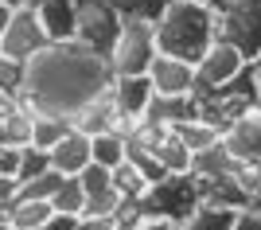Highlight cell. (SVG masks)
I'll list each match as a JSON object with an SVG mask.
<instances>
[{"instance_id": "5", "label": "cell", "mask_w": 261, "mask_h": 230, "mask_svg": "<svg viewBox=\"0 0 261 230\" xmlns=\"http://www.w3.org/2000/svg\"><path fill=\"white\" fill-rule=\"evenodd\" d=\"M141 203H144V215H148V219H164V222H172V226H184V222L203 207L199 180L195 175H168V180L148 187V195H144Z\"/></svg>"}, {"instance_id": "17", "label": "cell", "mask_w": 261, "mask_h": 230, "mask_svg": "<svg viewBox=\"0 0 261 230\" xmlns=\"http://www.w3.org/2000/svg\"><path fill=\"white\" fill-rule=\"evenodd\" d=\"M144 121H148V125H168V129L187 125V121H199V98L195 94H187V98H164V94H156V98L148 101Z\"/></svg>"}, {"instance_id": "18", "label": "cell", "mask_w": 261, "mask_h": 230, "mask_svg": "<svg viewBox=\"0 0 261 230\" xmlns=\"http://www.w3.org/2000/svg\"><path fill=\"white\" fill-rule=\"evenodd\" d=\"M55 219L51 199H16L8 211H4V222L12 230H39Z\"/></svg>"}, {"instance_id": "31", "label": "cell", "mask_w": 261, "mask_h": 230, "mask_svg": "<svg viewBox=\"0 0 261 230\" xmlns=\"http://www.w3.org/2000/svg\"><path fill=\"white\" fill-rule=\"evenodd\" d=\"M106 4H113L121 16H137V20H160L164 8H168L172 0H106Z\"/></svg>"}, {"instance_id": "4", "label": "cell", "mask_w": 261, "mask_h": 230, "mask_svg": "<svg viewBox=\"0 0 261 230\" xmlns=\"http://www.w3.org/2000/svg\"><path fill=\"white\" fill-rule=\"evenodd\" d=\"M211 12L218 39L234 43L253 63L261 55V0H211Z\"/></svg>"}, {"instance_id": "19", "label": "cell", "mask_w": 261, "mask_h": 230, "mask_svg": "<svg viewBox=\"0 0 261 230\" xmlns=\"http://www.w3.org/2000/svg\"><path fill=\"white\" fill-rule=\"evenodd\" d=\"M28 144H35V113L20 106L8 121H0V148H28Z\"/></svg>"}, {"instance_id": "23", "label": "cell", "mask_w": 261, "mask_h": 230, "mask_svg": "<svg viewBox=\"0 0 261 230\" xmlns=\"http://www.w3.org/2000/svg\"><path fill=\"white\" fill-rule=\"evenodd\" d=\"M125 160H129V141H125L121 133H101V137H94V164L121 168Z\"/></svg>"}, {"instance_id": "24", "label": "cell", "mask_w": 261, "mask_h": 230, "mask_svg": "<svg viewBox=\"0 0 261 230\" xmlns=\"http://www.w3.org/2000/svg\"><path fill=\"white\" fill-rule=\"evenodd\" d=\"M238 226V211H222V207H199L184 226L175 230H234Z\"/></svg>"}, {"instance_id": "41", "label": "cell", "mask_w": 261, "mask_h": 230, "mask_svg": "<svg viewBox=\"0 0 261 230\" xmlns=\"http://www.w3.org/2000/svg\"><path fill=\"white\" fill-rule=\"evenodd\" d=\"M0 4H8V8H28L32 0H0Z\"/></svg>"}, {"instance_id": "38", "label": "cell", "mask_w": 261, "mask_h": 230, "mask_svg": "<svg viewBox=\"0 0 261 230\" xmlns=\"http://www.w3.org/2000/svg\"><path fill=\"white\" fill-rule=\"evenodd\" d=\"M12 12H16V8L0 4V43H4V32H8V23H12Z\"/></svg>"}, {"instance_id": "43", "label": "cell", "mask_w": 261, "mask_h": 230, "mask_svg": "<svg viewBox=\"0 0 261 230\" xmlns=\"http://www.w3.org/2000/svg\"><path fill=\"white\" fill-rule=\"evenodd\" d=\"M0 230H12V226H8V222H4V219H0Z\"/></svg>"}, {"instance_id": "13", "label": "cell", "mask_w": 261, "mask_h": 230, "mask_svg": "<svg viewBox=\"0 0 261 230\" xmlns=\"http://www.w3.org/2000/svg\"><path fill=\"white\" fill-rule=\"evenodd\" d=\"M222 144L230 148V156H238L246 164H261V106L246 113L238 125H230L222 133Z\"/></svg>"}, {"instance_id": "25", "label": "cell", "mask_w": 261, "mask_h": 230, "mask_svg": "<svg viewBox=\"0 0 261 230\" xmlns=\"http://www.w3.org/2000/svg\"><path fill=\"white\" fill-rule=\"evenodd\" d=\"M74 129L66 117H51V113H35V148H43V152H51L55 144L63 141L66 133Z\"/></svg>"}, {"instance_id": "9", "label": "cell", "mask_w": 261, "mask_h": 230, "mask_svg": "<svg viewBox=\"0 0 261 230\" xmlns=\"http://www.w3.org/2000/svg\"><path fill=\"white\" fill-rule=\"evenodd\" d=\"M246 66H250V59L242 55L234 43L215 39V47L195 63V98H203V94H211V90H218V86H226V82H234L238 74H246Z\"/></svg>"}, {"instance_id": "2", "label": "cell", "mask_w": 261, "mask_h": 230, "mask_svg": "<svg viewBox=\"0 0 261 230\" xmlns=\"http://www.w3.org/2000/svg\"><path fill=\"white\" fill-rule=\"evenodd\" d=\"M215 39H218L215 12H211V4H199V0H172L164 8V16L156 20V47H160V55L184 59L191 66L215 47Z\"/></svg>"}, {"instance_id": "21", "label": "cell", "mask_w": 261, "mask_h": 230, "mask_svg": "<svg viewBox=\"0 0 261 230\" xmlns=\"http://www.w3.org/2000/svg\"><path fill=\"white\" fill-rule=\"evenodd\" d=\"M156 156H160V164H164V172H168V175H191L195 156H191V148L175 137V129H172V137H168L164 144H156Z\"/></svg>"}, {"instance_id": "27", "label": "cell", "mask_w": 261, "mask_h": 230, "mask_svg": "<svg viewBox=\"0 0 261 230\" xmlns=\"http://www.w3.org/2000/svg\"><path fill=\"white\" fill-rule=\"evenodd\" d=\"M129 164H133V168H141L148 184H160V180H168V172H164V164H160V156H156L148 144H141V141H129Z\"/></svg>"}, {"instance_id": "14", "label": "cell", "mask_w": 261, "mask_h": 230, "mask_svg": "<svg viewBox=\"0 0 261 230\" xmlns=\"http://www.w3.org/2000/svg\"><path fill=\"white\" fill-rule=\"evenodd\" d=\"M90 164H94V137H86V133H78V129H70L51 148V168L63 172V175H78Z\"/></svg>"}, {"instance_id": "28", "label": "cell", "mask_w": 261, "mask_h": 230, "mask_svg": "<svg viewBox=\"0 0 261 230\" xmlns=\"http://www.w3.org/2000/svg\"><path fill=\"white\" fill-rule=\"evenodd\" d=\"M66 175L63 172H43V175H35V180H28V184H20V191H16V199H55V191L63 187Z\"/></svg>"}, {"instance_id": "1", "label": "cell", "mask_w": 261, "mask_h": 230, "mask_svg": "<svg viewBox=\"0 0 261 230\" xmlns=\"http://www.w3.org/2000/svg\"><path fill=\"white\" fill-rule=\"evenodd\" d=\"M109 86H113L109 59L70 39V43H51L43 55L28 63V86L20 101L28 113H51V117L74 121V113L98 94H106Z\"/></svg>"}, {"instance_id": "6", "label": "cell", "mask_w": 261, "mask_h": 230, "mask_svg": "<svg viewBox=\"0 0 261 230\" xmlns=\"http://www.w3.org/2000/svg\"><path fill=\"white\" fill-rule=\"evenodd\" d=\"M160 55L156 47V20H137V16H125V32H121L109 66H113V78L125 74H148Z\"/></svg>"}, {"instance_id": "44", "label": "cell", "mask_w": 261, "mask_h": 230, "mask_svg": "<svg viewBox=\"0 0 261 230\" xmlns=\"http://www.w3.org/2000/svg\"><path fill=\"white\" fill-rule=\"evenodd\" d=\"M39 4H43V0H32V8H39Z\"/></svg>"}, {"instance_id": "39", "label": "cell", "mask_w": 261, "mask_h": 230, "mask_svg": "<svg viewBox=\"0 0 261 230\" xmlns=\"http://www.w3.org/2000/svg\"><path fill=\"white\" fill-rule=\"evenodd\" d=\"M137 230H175V226H172V222H164V219H144Z\"/></svg>"}, {"instance_id": "30", "label": "cell", "mask_w": 261, "mask_h": 230, "mask_svg": "<svg viewBox=\"0 0 261 230\" xmlns=\"http://www.w3.org/2000/svg\"><path fill=\"white\" fill-rule=\"evenodd\" d=\"M23 86H28V63H16V59L0 55V94L23 98Z\"/></svg>"}, {"instance_id": "20", "label": "cell", "mask_w": 261, "mask_h": 230, "mask_svg": "<svg viewBox=\"0 0 261 230\" xmlns=\"http://www.w3.org/2000/svg\"><path fill=\"white\" fill-rule=\"evenodd\" d=\"M51 207H55V215H66V219H82L86 215V187H82L78 175H66L63 180V187L51 199Z\"/></svg>"}, {"instance_id": "45", "label": "cell", "mask_w": 261, "mask_h": 230, "mask_svg": "<svg viewBox=\"0 0 261 230\" xmlns=\"http://www.w3.org/2000/svg\"><path fill=\"white\" fill-rule=\"evenodd\" d=\"M199 4H211V0H199Z\"/></svg>"}, {"instance_id": "34", "label": "cell", "mask_w": 261, "mask_h": 230, "mask_svg": "<svg viewBox=\"0 0 261 230\" xmlns=\"http://www.w3.org/2000/svg\"><path fill=\"white\" fill-rule=\"evenodd\" d=\"M74 230H117V226H113V219H90V215H82L74 222Z\"/></svg>"}, {"instance_id": "7", "label": "cell", "mask_w": 261, "mask_h": 230, "mask_svg": "<svg viewBox=\"0 0 261 230\" xmlns=\"http://www.w3.org/2000/svg\"><path fill=\"white\" fill-rule=\"evenodd\" d=\"M121 32H125V16H121L113 4L106 0H82V12H78V43L90 47L94 55L109 59L113 47H117Z\"/></svg>"}, {"instance_id": "35", "label": "cell", "mask_w": 261, "mask_h": 230, "mask_svg": "<svg viewBox=\"0 0 261 230\" xmlns=\"http://www.w3.org/2000/svg\"><path fill=\"white\" fill-rule=\"evenodd\" d=\"M20 106H23V101L16 98V94H0V121H8L12 113L20 110Z\"/></svg>"}, {"instance_id": "26", "label": "cell", "mask_w": 261, "mask_h": 230, "mask_svg": "<svg viewBox=\"0 0 261 230\" xmlns=\"http://www.w3.org/2000/svg\"><path fill=\"white\" fill-rule=\"evenodd\" d=\"M113 187L121 191V199H144L152 184L144 180V172H141V168H133L129 160H125L121 168H113Z\"/></svg>"}, {"instance_id": "29", "label": "cell", "mask_w": 261, "mask_h": 230, "mask_svg": "<svg viewBox=\"0 0 261 230\" xmlns=\"http://www.w3.org/2000/svg\"><path fill=\"white\" fill-rule=\"evenodd\" d=\"M43 172H51V152L35 148V144L20 148V172H16V184H28V180H35V175H43Z\"/></svg>"}, {"instance_id": "16", "label": "cell", "mask_w": 261, "mask_h": 230, "mask_svg": "<svg viewBox=\"0 0 261 230\" xmlns=\"http://www.w3.org/2000/svg\"><path fill=\"white\" fill-rule=\"evenodd\" d=\"M39 20H43L51 43H70L78 35V12H82V0H43L39 4Z\"/></svg>"}, {"instance_id": "10", "label": "cell", "mask_w": 261, "mask_h": 230, "mask_svg": "<svg viewBox=\"0 0 261 230\" xmlns=\"http://www.w3.org/2000/svg\"><path fill=\"white\" fill-rule=\"evenodd\" d=\"M156 98L148 74H125V78H113V101H117V133L121 137H133L137 125L144 121L148 113V101Z\"/></svg>"}, {"instance_id": "11", "label": "cell", "mask_w": 261, "mask_h": 230, "mask_svg": "<svg viewBox=\"0 0 261 230\" xmlns=\"http://www.w3.org/2000/svg\"><path fill=\"white\" fill-rule=\"evenodd\" d=\"M148 82L164 98H187V94H195V66L184 63V59H172V55H156L152 70H148Z\"/></svg>"}, {"instance_id": "37", "label": "cell", "mask_w": 261, "mask_h": 230, "mask_svg": "<svg viewBox=\"0 0 261 230\" xmlns=\"http://www.w3.org/2000/svg\"><path fill=\"white\" fill-rule=\"evenodd\" d=\"M74 222H78V219H66V215H55V219L47 222V226H39V230H74Z\"/></svg>"}, {"instance_id": "3", "label": "cell", "mask_w": 261, "mask_h": 230, "mask_svg": "<svg viewBox=\"0 0 261 230\" xmlns=\"http://www.w3.org/2000/svg\"><path fill=\"white\" fill-rule=\"evenodd\" d=\"M257 106H261V94H257V82H253V70L246 66V74H238L234 82H226V86H218L199 98V117L207 125H215L218 133H226L230 125H238Z\"/></svg>"}, {"instance_id": "42", "label": "cell", "mask_w": 261, "mask_h": 230, "mask_svg": "<svg viewBox=\"0 0 261 230\" xmlns=\"http://www.w3.org/2000/svg\"><path fill=\"white\" fill-rule=\"evenodd\" d=\"M250 211H253V215H257V219H261V195H253V203H250Z\"/></svg>"}, {"instance_id": "36", "label": "cell", "mask_w": 261, "mask_h": 230, "mask_svg": "<svg viewBox=\"0 0 261 230\" xmlns=\"http://www.w3.org/2000/svg\"><path fill=\"white\" fill-rule=\"evenodd\" d=\"M234 230H261V219L253 215V211H242V215H238V226H234Z\"/></svg>"}, {"instance_id": "15", "label": "cell", "mask_w": 261, "mask_h": 230, "mask_svg": "<svg viewBox=\"0 0 261 230\" xmlns=\"http://www.w3.org/2000/svg\"><path fill=\"white\" fill-rule=\"evenodd\" d=\"M117 101H113V86L106 94H98L94 101H86L82 110L74 113V125L78 133H86V137H101V133H117Z\"/></svg>"}, {"instance_id": "12", "label": "cell", "mask_w": 261, "mask_h": 230, "mask_svg": "<svg viewBox=\"0 0 261 230\" xmlns=\"http://www.w3.org/2000/svg\"><path fill=\"white\" fill-rule=\"evenodd\" d=\"M195 175V172H191ZM199 180V195H203V207H222V211H250L253 195L234 180V175H195Z\"/></svg>"}, {"instance_id": "40", "label": "cell", "mask_w": 261, "mask_h": 230, "mask_svg": "<svg viewBox=\"0 0 261 230\" xmlns=\"http://www.w3.org/2000/svg\"><path fill=\"white\" fill-rule=\"evenodd\" d=\"M250 70H253V82H257V94H261V55L250 63Z\"/></svg>"}, {"instance_id": "22", "label": "cell", "mask_w": 261, "mask_h": 230, "mask_svg": "<svg viewBox=\"0 0 261 230\" xmlns=\"http://www.w3.org/2000/svg\"><path fill=\"white\" fill-rule=\"evenodd\" d=\"M175 137L191 148V156L207 152V148H215V144H222V133L215 129V125H207V121H187V125H175Z\"/></svg>"}, {"instance_id": "32", "label": "cell", "mask_w": 261, "mask_h": 230, "mask_svg": "<svg viewBox=\"0 0 261 230\" xmlns=\"http://www.w3.org/2000/svg\"><path fill=\"white\" fill-rule=\"evenodd\" d=\"M144 219H148V215H144L141 199H121V207L113 211V226H117V230H137Z\"/></svg>"}, {"instance_id": "33", "label": "cell", "mask_w": 261, "mask_h": 230, "mask_svg": "<svg viewBox=\"0 0 261 230\" xmlns=\"http://www.w3.org/2000/svg\"><path fill=\"white\" fill-rule=\"evenodd\" d=\"M78 180H82V187H86V195H98V191L113 187V168L90 164V168H82V172H78Z\"/></svg>"}, {"instance_id": "8", "label": "cell", "mask_w": 261, "mask_h": 230, "mask_svg": "<svg viewBox=\"0 0 261 230\" xmlns=\"http://www.w3.org/2000/svg\"><path fill=\"white\" fill-rule=\"evenodd\" d=\"M51 47V35H47L39 12L28 4V8H16L12 12V23L4 32V43H0V55L16 59V63H32L35 55H43Z\"/></svg>"}]
</instances>
